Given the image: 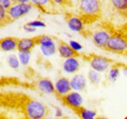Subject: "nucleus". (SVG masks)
I'll return each mask as SVG.
<instances>
[{
  "label": "nucleus",
  "mask_w": 127,
  "mask_h": 119,
  "mask_svg": "<svg viewBox=\"0 0 127 119\" xmlns=\"http://www.w3.org/2000/svg\"><path fill=\"white\" fill-rule=\"evenodd\" d=\"M81 58L89 63L92 69L100 73H103L109 70L110 67L115 62L113 60L109 59L101 55H96V54H81Z\"/></svg>",
  "instance_id": "nucleus-5"
},
{
  "label": "nucleus",
  "mask_w": 127,
  "mask_h": 119,
  "mask_svg": "<svg viewBox=\"0 0 127 119\" xmlns=\"http://www.w3.org/2000/svg\"><path fill=\"white\" fill-rule=\"evenodd\" d=\"M36 43L38 46H47V45L56 44V39L49 35H38L35 36Z\"/></svg>",
  "instance_id": "nucleus-20"
},
{
  "label": "nucleus",
  "mask_w": 127,
  "mask_h": 119,
  "mask_svg": "<svg viewBox=\"0 0 127 119\" xmlns=\"http://www.w3.org/2000/svg\"><path fill=\"white\" fill-rule=\"evenodd\" d=\"M122 67V63H117L114 62L109 69V75L108 78L111 82H115L117 80V78L119 77L120 74V68Z\"/></svg>",
  "instance_id": "nucleus-19"
},
{
  "label": "nucleus",
  "mask_w": 127,
  "mask_h": 119,
  "mask_svg": "<svg viewBox=\"0 0 127 119\" xmlns=\"http://www.w3.org/2000/svg\"><path fill=\"white\" fill-rule=\"evenodd\" d=\"M55 116L56 117H62L63 116V111L61 108H59V107L55 108Z\"/></svg>",
  "instance_id": "nucleus-31"
},
{
  "label": "nucleus",
  "mask_w": 127,
  "mask_h": 119,
  "mask_svg": "<svg viewBox=\"0 0 127 119\" xmlns=\"http://www.w3.org/2000/svg\"><path fill=\"white\" fill-rule=\"evenodd\" d=\"M113 54L123 55L127 57V31L124 29L114 30L111 38L104 49Z\"/></svg>",
  "instance_id": "nucleus-4"
},
{
  "label": "nucleus",
  "mask_w": 127,
  "mask_h": 119,
  "mask_svg": "<svg viewBox=\"0 0 127 119\" xmlns=\"http://www.w3.org/2000/svg\"><path fill=\"white\" fill-rule=\"evenodd\" d=\"M58 99L63 103L64 105L69 107L71 110L81 106L82 104H83L82 96L77 91H73V90H71L69 93H67V94H65L64 96L58 97Z\"/></svg>",
  "instance_id": "nucleus-8"
},
{
  "label": "nucleus",
  "mask_w": 127,
  "mask_h": 119,
  "mask_svg": "<svg viewBox=\"0 0 127 119\" xmlns=\"http://www.w3.org/2000/svg\"><path fill=\"white\" fill-rule=\"evenodd\" d=\"M57 51L59 53V56L62 59H68L72 57L81 58V54L79 52L74 51L70 45L63 40H57Z\"/></svg>",
  "instance_id": "nucleus-9"
},
{
  "label": "nucleus",
  "mask_w": 127,
  "mask_h": 119,
  "mask_svg": "<svg viewBox=\"0 0 127 119\" xmlns=\"http://www.w3.org/2000/svg\"><path fill=\"white\" fill-rule=\"evenodd\" d=\"M78 117L82 119H94L97 116V112L94 110H91V109H88V108H85L84 106H79L75 109L72 110Z\"/></svg>",
  "instance_id": "nucleus-18"
},
{
  "label": "nucleus",
  "mask_w": 127,
  "mask_h": 119,
  "mask_svg": "<svg viewBox=\"0 0 127 119\" xmlns=\"http://www.w3.org/2000/svg\"><path fill=\"white\" fill-rule=\"evenodd\" d=\"M0 108H1V107H0Z\"/></svg>",
  "instance_id": "nucleus-34"
},
{
  "label": "nucleus",
  "mask_w": 127,
  "mask_h": 119,
  "mask_svg": "<svg viewBox=\"0 0 127 119\" xmlns=\"http://www.w3.org/2000/svg\"><path fill=\"white\" fill-rule=\"evenodd\" d=\"M114 30L115 29L108 22L102 23L100 25H97L92 30L86 29L85 37H90L92 39L93 43L95 44V46L104 50L108 44Z\"/></svg>",
  "instance_id": "nucleus-3"
},
{
  "label": "nucleus",
  "mask_w": 127,
  "mask_h": 119,
  "mask_svg": "<svg viewBox=\"0 0 127 119\" xmlns=\"http://www.w3.org/2000/svg\"><path fill=\"white\" fill-rule=\"evenodd\" d=\"M10 20L7 16V10H5L3 7L0 6V28L4 27L8 24H10Z\"/></svg>",
  "instance_id": "nucleus-26"
},
{
  "label": "nucleus",
  "mask_w": 127,
  "mask_h": 119,
  "mask_svg": "<svg viewBox=\"0 0 127 119\" xmlns=\"http://www.w3.org/2000/svg\"><path fill=\"white\" fill-rule=\"evenodd\" d=\"M39 48L44 57H51L57 53V43L47 46H39Z\"/></svg>",
  "instance_id": "nucleus-21"
},
{
  "label": "nucleus",
  "mask_w": 127,
  "mask_h": 119,
  "mask_svg": "<svg viewBox=\"0 0 127 119\" xmlns=\"http://www.w3.org/2000/svg\"><path fill=\"white\" fill-rule=\"evenodd\" d=\"M33 7L37 8L40 12L44 14H56L58 13L57 9L54 7L52 0H31Z\"/></svg>",
  "instance_id": "nucleus-11"
},
{
  "label": "nucleus",
  "mask_w": 127,
  "mask_h": 119,
  "mask_svg": "<svg viewBox=\"0 0 127 119\" xmlns=\"http://www.w3.org/2000/svg\"><path fill=\"white\" fill-rule=\"evenodd\" d=\"M7 63H8V65L12 68V69H19L20 68V66H21V62H20V60H19V57L16 56V55H14V54H11V55H9L8 57H7Z\"/></svg>",
  "instance_id": "nucleus-23"
},
{
  "label": "nucleus",
  "mask_w": 127,
  "mask_h": 119,
  "mask_svg": "<svg viewBox=\"0 0 127 119\" xmlns=\"http://www.w3.org/2000/svg\"><path fill=\"white\" fill-rule=\"evenodd\" d=\"M12 4H13V2L11 0H0V6L3 7L5 10H8Z\"/></svg>",
  "instance_id": "nucleus-29"
},
{
  "label": "nucleus",
  "mask_w": 127,
  "mask_h": 119,
  "mask_svg": "<svg viewBox=\"0 0 127 119\" xmlns=\"http://www.w3.org/2000/svg\"><path fill=\"white\" fill-rule=\"evenodd\" d=\"M18 41L19 39L16 37H5L0 39V51L5 53H11L16 51L18 48Z\"/></svg>",
  "instance_id": "nucleus-15"
},
{
  "label": "nucleus",
  "mask_w": 127,
  "mask_h": 119,
  "mask_svg": "<svg viewBox=\"0 0 127 119\" xmlns=\"http://www.w3.org/2000/svg\"><path fill=\"white\" fill-rule=\"evenodd\" d=\"M0 107L11 109L20 117L26 119H43L51 113L45 104L21 92L0 94Z\"/></svg>",
  "instance_id": "nucleus-1"
},
{
  "label": "nucleus",
  "mask_w": 127,
  "mask_h": 119,
  "mask_svg": "<svg viewBox=\"0 0 127 119\" xmlns=\"http://www.w3.org/2000/svg\"><path fill=\"white\" fill-rule=\"evenodd\" d=\"M70 81V86L71 90L73 91H77V92H82L85 91L87 87V79L83 74H78L75 73L73 76L69 79Z\"/></svg>",
  "instance_id": "nucleus-14"
},
{
  "label": "nucleus",
  "mask_w": 127,
  "mask_h": 119,
  "mask_svg": "<svg viewBox=\"0 0 127 119\" xmlns=\"http://www.w3.org/2000/svg\"><path fill=\"white\" fill-rule=\"evenodd\" d=\"M11 1H12V2H13V3H16V2H18V1H19V0H11Z\"/></svg>",
  "instance_id": "nucleus-32"
},
{
  "label": "nucleus",
  "mask_w": 127,
  "mask_h": 119,
  "mask_svg": "<svg viewBox=\"0 0 127 119\" xmlns=\"http://www.w3.org/2000/svg\"><path fill=\"white\" fill-rule=\"evenodd\" d=\"M19 60L22 65L27 66L30 63L31 57H32V52H19Z\"/></svg>",
  "instance_id": "nucleus-25"
},
{
  "label": "nucleus",
  "mask_w": 127,
  "mask_h": 119,
  "mask_svg": "<svg viewBox=\"0 0 127 119\" xmlns=\"http://www.w3.org/2000/svg\"><path fill=\"white\" fill-rule=\"evenodd\" d=\"M52 3L54 7L59 12V9H66L72 7V1L71 0H52Z\"/></svg>",
  "instance_id": "nucleus-22"
},
{
  "label": "nucleus",
  "mask_w": 127,
  "mask_h": 119,
  "mask_svg": "<svg viewBox=\"0 0 127 119\" xmlns=\"http://www.w3.org/2000/svg\"><path fill=\"white\" fill-rule=\"evenodd\" d=\"M88 80L93 85L100 84V82H101V74H100V72H98V71H96V70L91 68V70L88 71Z\"/></svg>",
  "instance_id": "nucleus-24"
},
{
  "label": "nucleus",
  "mask_w": 127,
  "mask_h": 119,
  "mask_svg": "<svg viewBox=\"0 0 127 119\" xmlns=\"http://www.w3.org/2000/svg\"><path fill=\"white\" fill-rule=\"evenodd\" d=\"M54 85H55V95L57 96V98L64 96V95H65L71 91L70 81L65 76H60L56 80Z\"/></svg>",
  "instance_id": "nucleus-10"
},
{
  "label": "nucleus",
  "mask_w": 127,
  "mask_h": 119,
  "mask_svg": "<svg viewBox=\"0 0 127 119\" xmlns=\"http://www.w3.org/2000/svg\"><path fill=\"white\" fill-rule=\"evenodd\" d=\"M80 60L77 57L64 59L63 62V70L67 74H75L80 69Z\"/></svg>",
  "instance_id": "nucleus-12"
},
{
  "label": "nucleus",
  "mask_w": 127,
  "mask_h": 119,
  "mask_svg": "<svg viewBox=\"0 0 127 119\" xmlns=\"http://www.w3.org/2000/svg\"><path fill=\"white\" fill-rule=\"evenodd\" d=\"M108 2L114 11L127 18V6L125 0H108Z\"/></svg>",
  "instance_id": "nucleus-17"
},
{
  "label": "nucleus",
  "mask_w": 127,
  "mask_h": 119,
  "mask_svg": "<svg viewBox=\"0 0 127 119\" xmlns=\"http://www.w3.org/2000/svg\"><path fill=\"white\" fill-rule=\"evenodd\" d=\"M27 25H28V26H30V27L34 28V29H44V28H46L45 23H44V22H42V21H40V20L32 21V22L28 23Z\"/></svg>",
  "instance_id": "nucleus-27"
},
{
  "label": "nucleus",
  "mask_w": 127,
  "mask_h": 119,
  "mask_svg": "<svg viewBox=\"0 0 127 119\" xmlns=\"http://www.w3.org/2000/svg\"><path fill=\"white\" fill-rule=\"evenodd\" d=\"M37 46L35 37L32 38H21L18 41V48L19 52H32V49Z\"/></svg>",
  "instance_id": "nucleus-16"
},
{
  "label": "nucleus",
  "mask_w": 127,
  "mask_h": 119,
  "mask_svg": "<svg viewBox=\"0 0 127 119\" xmlns=\"http://www.w3.org/2000/svg\"><path fill=\"white\" fill-rule=\"evenodd\" d=\"M125 3H126V6H127V0H125Z\"/></svg>",
  "instance_id": "nucleus-33"
},
{
  "label": "nucleus",
  "mask_w": 127,
  "mask_h": 119,
  "mask_svg": "<svg viewBox=\"0 0 127 119\" xmlns=\"http://www.w3.org/2000/svg\"><path fill=\"white\" fill-rule=\"evenodd\" d=\"M77 15L83 20L85 25H93L100 21L103 16L101 0H76Z\"/></svg>",
  "instance_id": "nucleus-2"
},
{
  "label": "nucleus",
  "mask_w": 127,
  "mask_h": 119,
  "mask_svg": "<svg viewBox=\"0 0 127 119\" xmlns=\"http://www.w3.org/2000/svg\"><path fill=\"white\" fill-rule=\"evenodd\" d=\"M24 30H25L26 32H29V33H33V32L36 31V29H34V28H32V27H30V26H28V25H25V26H24Z\"/></svg>",
  "instance_id": "nucleus-30"
},
{
  "label": "nucleus",
  "mask_w": 127,
  "mask_h": 119,
  "mask_svg": "<svg viewBox=\"0 0 127 119\" xmlns=\"http://www.w3.org/2000/svg\"><path fill=\"white\" fill-rule=\"evenodd\" d=\"M36 89L43 94H55V85L54 83L46 77H40L35 83Z\"/></svg>",
  "instance_id": "nucleus-13"
},
{
  "label": "nucleus",
  "mask_w": 127,
  "mask_h": 119,
  "mask_svg": "<svg viewBox=\"0 0 127 119\" xmlns=\"http://www.w3.org/2000/svg\"><path fill=\"white\" fill-rule=\"evenodd\" d=\"M68 44L70 45V47L74 50V51H76V52H80L81 50H82V45L80 44L79 42H77V41H74V40H70L69 42H68Z\"/></svg>",
  "instance_id": "nucleus-28"
},
{
  "label": "nucleus",
  "mask_w": 127,
  "mask_h": 119,
  "mask_svg": "<svg viewBox=\"0 0 127 119\" xmlns=\"http://www.w3.org/2000/svg\"><path fill=\"white\" fill-rule=\"evenodd\" d=\"M33 8L32 3H21L16 2L11 5V7L7 10V16L10 20V22H15L17 20H20L21 18L27 16Z\"/></svg>",
  "instance_id": "nucleus-6"
},
{
  "label": "nucleus",
  "mask_w": 127,
  "mask_h": 119,
  "mask_svg": "<svg viewBox=\"0 0 127 119\" xmlns=\"http://www.w3.org/2000/svg\"><path fill=\"white\" fill-rule=\"evenodd\" d=\"M64 20L66 23V26L69 30L73 32H77L85 36L86 31V25L83 22V20L77 14H72L69 12L64 13Z\"/></svg>",
  "instance_id": "nucleus-7"
}]
</instances>
